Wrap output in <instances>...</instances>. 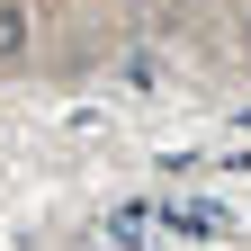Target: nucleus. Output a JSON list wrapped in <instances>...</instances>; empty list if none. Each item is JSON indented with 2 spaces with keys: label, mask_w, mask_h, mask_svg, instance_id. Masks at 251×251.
Wrapping results in <instances>:
<instances>
[{
  "label": "nucleus",
  "mask_w": 251,
  "mask_h": 251,
  "mask_svg": "<svg viewBox=\"0 0 251 251\" xmlns=\"http://www.w3.org/2000/svg\"><path fill=\"white\" fill-rule=\"evenodd\" d=\"M0 54H27V9H0Z\"/></svg>",
  "instance_id": "nucleus-1"
}]
</instances>
